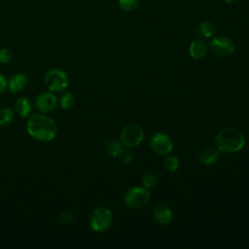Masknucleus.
<instances>
[{
  "label": "nucleus",
  "mask_w": 249,
  "mask_h": 249,
  "mask_svg": "<svg viewBox=\"0 0 249 249\" xmlns=\"http://www.w3.org/2000/svg\"><path fill=\"white\" fill-rule=\"evenodd\" d=\"M8 89V80L4 74L0 72V93H3Z\"/></svg>",
  "instance_id": "nucleus-24"
},
{
  "label": "nucleus",
  "mask_w": 249,
  "mask_h": 249,
  "mask_svg": "<svg viewBox=\"0 0 249 249\" xmlns=\"http://www.w3.org/2000/svg\"><path fill=\"white\" fill-rule=\"evenodd\" d=\"M208 47L205 40L203 38L196 37L190 44L189 53L194 59H200L205 56Z\"/></svg>",
  "instance_id": "nucleus-12"
},
{
  "label": "nucleus",
  "mask_w": 249,
  "mask_h": 249,
  "mask_svg": "<svg viewBox=\"0 0 249 249\" xmlns=\"http://www.w3.org/2000/svg\"><path fill=\"white\" fill-rule=\"evenodd\" d=\"M58 105V99L53 91H43L39 93L34 100V107L39 113L48 114L55 110Z\"/></svg>",
  "instance_id": "nucleus-9"
},
{
  "label": "nucleus",
  "mask_w": 249,
  "mask_h": 249,
  "mask_svg": "<svg viewBox=\"0 0 249 249\" xmlns=\"http://www.w3.org/2000/svg\"><path fill=\"white\" fill-rule=\"evenodd\" d=\"M28 84V77L24 73H16L12 75L8 81V89L12 93L22 91Z\"/></svg>",
  "instance_id": "nucleus-11"
},
{
  "label": "nucleus",
  "mask_w": 249,
  "mask_h": 249,
  "mask_svg": "<svg viewBox=\"0 0 249 249\" xmlns=\"http://www.w3.org/2000/svg\"><path fill=\"white\" fill-rule=\"evenodd\" d=\"M141 182H142V187H144L147 190H150V189H153V188H155L157 186V184H158V177H157V175L155 173L149 172V173H146L142 177Z\"/></svg>",
  "instance_id": "nucleus-19"
},
{
  "label": "nucleus",
  "mask_w": 249,
  "mask_h": 249,
  "mask_svg": "<svg viewBox=\"0 0 249 249\" xmlns=\"http://www.w3.org/2000/svg\"><path fill=\"white\" fill-rule=\"evenodd\" d=\"M76 103V98L71 91H62L58 98V105L63 110H71Z\"/></svg>",
  "instance_id": "nucleus-15"
},
{
  "label": "nucleus",
  "mask_w": 249,
  "mask_h": 249,
  "mask_svg": "<svg viewBox=\"0 0 249 249\" xmlns=\"http://www.w3.org/2000/svg\"><path fill=\"white\" fill-rule=\"evenodd\" d=\"M144 139V130L138 124H127L120 133V141L126 148L138 146Z\"/></svg>",
  "instance_id": "nucleus-6"
},
{
  "label": "nucleus",
  "mask_w": 249,
  "mask_h": 249,
  "mask_svg": "<svg viewBox=\"0 0 249 249\" xmlns=\"http://www.w3.org/2000/svg\"><path fill=\"white\" fill-rule=\"evenodd\" d=\"M13 59V53L8 48H0V63L8 64Z\"/></svg>",
  "instance_id": "nucleus-23"
},
{
  "label": "nucleus",
  "mask_w": 249,
  "mask_h": 249,
  "mask_svg": "<svg viewBox=\"0 0 249 249\" xmlns=\"http://www.w3.org/2000/svg\"><path fill=\"white\" fill-rule=\"evenodd\" d=\"M15 119V111L10 107L0 108V126L9 125Z\"/></svg>",
  "instance_id": "nucleus-17"
},
{
  "label": "nucleus",
  "mask_w": 249,
  "mask_h": 249,
  "mask_svg": "<svg viewBox=\"0 0 249 249\" xmlns=\"http://www.w3.org/2000/svg\"><path fill=\"white\" fill-rule=\"evenodd\" d=\"M153 216L157 223L164 226L168 225L172 221L173 213L169 206H167L164 203H160L154 207Z\"/></svg>",
  "instance_id": "nucleus-10"
},
{
  "label": "nucleus",
  "mask_w": 249,
  "mask_h": 249,
  "mask_svg": "<svg viewBox=\"0 0 249 249\" xmlns=\"http://www.w3.org/2000/svg\"><path fill=\"white\" fill-rule=\"evenodd\" d=\"M225 3H227V4H232L233 2H235L236 0H223Z\"/></svg>",
  "instance_id": "nucleus-25"
},
{
  "label": "nucleus",
  "mask_w": 249,
  "mask_h": 249,
  "mask_svg": "<svg viewBox=\"0 0 249 249\" xmlns=\"http://www.w3.org/2000/svg\"><path fill=\"white\" fill-rule=\"evenodd\" d=\"M198 32L203 38H212L215 33V26L212 22L204 20L198 25Z\"/></svg>",
  "instance_id": "nucleus-18"
},
{
  "label": "nucleus",
  "mask_w": 249,
  "mask_h": 249,
  "mask_svg": "<svg viewBox=\"0 0 249 249\" xmlns=\"http://www.w3.org/2000/svg\"><path fill=\"white\" fill-rule=\"evenodd\" d=\"M26 130L28 135L36 141L51 142L56 137L58 127L53 119L38 112L28 117Z\"/></svg>",
  "instance_id": "nucleus-1"
},
{
  "label": "nucleus",
  "mask_w": 249,
  "mask_h": 249,
  "mask_svg": "<svg viewBox=\"0 0 249 249\" xmlns=\"http://www.w3.org/2000/svg\"><path fill=\"white\" fill-rule=\"evenodd\" d=\"M220 157V151L217 148L207 147L200 151L198 155L199 161L204 165L214 164Z\"/></svg>",
  "instance_id": "nucleus-14"
},
{
  "label": "nucleus",
  "mask_w": 249,
  "mask_h": 249,
  "mask_svg": "<svg viewBox=\"0 0 249 249\" xmlns=\"http://www.w3.org/2000/svg\"><path fill=\"white\" fill-rule=\"evenodd\" d=\"M112 221L111 210L105 206H98L90 213L89 227L95 232H103L110 228Z\"/></svg>",
  "instance_id": "nucleus-4"
},
{
  "label": "nucleus",
  "mask_w": 249,
  "mask_h": 249,
  "mask_svg": "<svg viewBox=\"0 0 249 249\" xmlns=\"http://www.w3.org/2000/svg\"><path fill=\"white\" fill-rule=\"evenodd\" d=\"M119 7L124 12H132L138 7V0H119Z\"/></svg>",
  "instance_id": "nucleus-21"
},
{
  "label": "nucleus",
  "mask_w": 249,
  "mask_h": 249,
  "mask_svg": "<svg viewBox=\"0 0 249 249\" xmlns=\"http://www.w3.org/2000/svg\"><path fill=\"white\" fill-rule=\"evenodd\" d=\"M150 147L156 154L167 156L173 150V142L169 135L163 132H157L150 139Z\"/></svg>",
  "instance_id": "nucleus-8"
},
{
  "label": "nucleus",
  "mask_w": 249,
  "mask_h": 249,
  "mask_svg": "<svg viewBox=\"0 0 249 249\" xmlns=\"http://www.w3.org/2000/svg\"><path fill=\"white\" fill-rule=\"evenodd\" d=\"M124 148V145L119 140H110L106 145L107 154L114 159H117L120 157Z\"/></svg>",
  "instance_id": "nucleus-16"
},
{
  "label": "nucleus",
  "mask_w": 249,
  "mask_h": 249,
  "mask_svg": "<svg viewBox=\"0 0 249 249\" xmlns=\"http://www.w3.org/2000/svg\"><path fill=\"white\" fill-rule=\"evenodd\" d=\"M151 198L149 190L144 187H132L124 194V203L131 209H140L146 206Z\"/></svg>",
  "instance_id": "nucleus-5"
},
{
  "label": "nucleus",
  "mask_w": 249,
  "mask_h": 249,
  "mask_svg": "<svg viewBox=\"0 0 249 249\" xmlns=\"http://www.w3.org/2000/svg\"><path fill=\"white\" fill-rule=\"evenodd\" d=\"M44 83L50 91L62 92L68 88L69 78L64 70L54 67L46 72Z\"/></svg>",
  "instance_id": "nucleus-3"
},
{
  "label": "nucleus",
  "mask_w": 249,
  "mask_h": 249,
  "mask_svg": "<svg viewBox=\"0 0 249 249\" xmlns=\"http://www.w3.org/2000/svg\"><path fill=\"white\" fill-rule=\"evenodd\" d=\"M133 153L131 152L130 148H126L124 147L123 152L121 153L119 159L121 160V161L124 163V164H129L132 160H133Z\"/></svg>",
  "instance_id": "nucleus-22"
},
{
  "label": "nucleus",
  "mask_w": 249,
  "mask_h": 249,
  "mask_svg": "<svg viewBox=\"0 0 249 249\" xmlns=\"http://www.w3.org/2000/svg\"><path fill=\"white\" fill-rule=\"evenodd\" d=\"M243 132L235 127H226L218 131L215 136V145L220 152L235 153L245 145Z\"/></svg>",
  "instance_id": "nucleus-2"
},
{
  "label": "nucleus",
  "mask_w": 249,
  "mask_h": 249,
  "mask_svg": "<svg viewBox=\"0 0 249 249\" xmlns=\"http://www.w3.org/2000/svg\"><path fill=\"white\" fill-rule=\"evenodd\" d=\"M210 48L212 53L219 57H227L233 53L234 43L227 36H216L210 41Z\"/></svg>",
  "instance_id": "nucleus-7"
},
{
  "label": "nucleus",
  "mask_w": 249,
  "mask_h": 249,
  "mask_svg": "<svg viewBox=\"0 0 249 249\" xmlns=\"http://www.w3.org/2000/svg\"><path fill=\"white\" fill-rule=\"evenodd\" d=\"M163 166L169 172H175L179 168V160L175 156H167L163 160Z\"/></svg>",
  "instance_id": "nucleus-20"
},
{
  "label": "nucleus",
  "mask_w": 249,
  "mask_h": 249,
  "mask_svg": "<svg viewBox=\"0 0 249 249\" xmlns=\"http://www.w3.org/2000/svg\"><path fill=\"white\" fill-rule=\"evenodd\" d=\"M33 106H34V104L28 97L21 96L16 100L14 109H15L16 114L18 117L28 118L33 111Z\"/></svg>",
  "instance_id": "nucleus-13"
}]
</instances>
